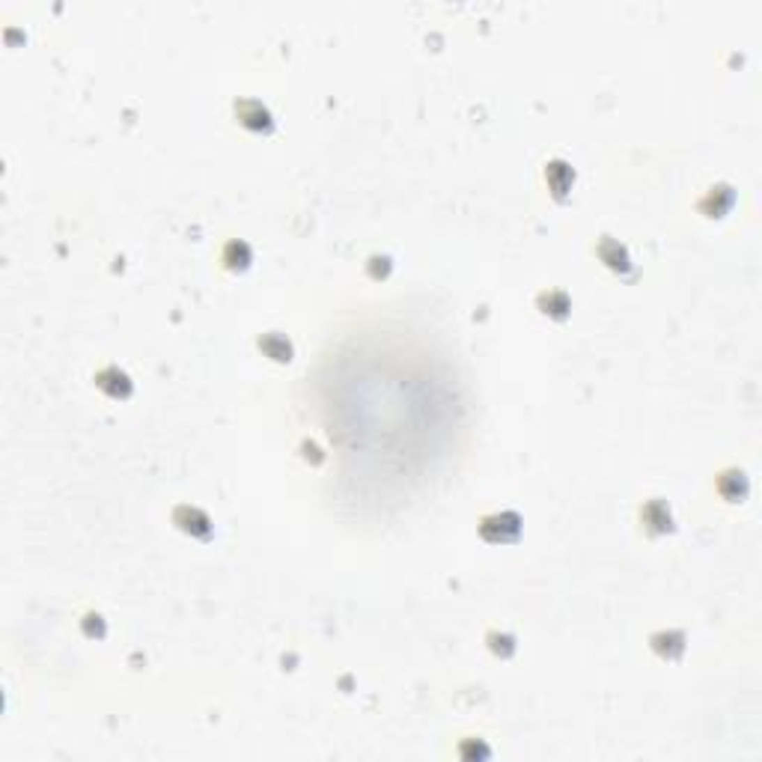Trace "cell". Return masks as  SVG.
I'll use <instances>...</instances> for the list:
<instances>
[{
  "label": "cell",
  "mask_w": 762,
  "mask_h": 762,
  "mask_svg": "<svg viewBox=\"0 0 762 762\" xmlns=\"http://www.w3.org/2000/svg\"><path fill=\"white\" fill-rule=\"evenodd\" d=\"M599 253H602V259L611 265V268H625V265H628V253H625V247L616 245V241H611V238L602 241Z\"/></svg>",
  "instance_id": "cell-1"
},
{
  "label": "cell",
  "mask_w": 762,
  "mask_h": 762,
  "mask_svg": "<svg viewBox=\"0 0 762 762\" xmlns=\"http://www.w3.org/2000/svg\"><path fill=\"white\" fill-rule=\"evenodd\" d=\"M224 262L229 265V268H245V265L250 262V247L245 245V241H229L227 250H224Z\"/></svg>",
  "instance_id": "cell-2"
}]
</instances>
